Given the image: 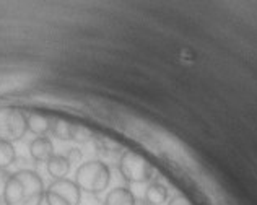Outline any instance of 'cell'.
Wrapping results in <instances>:
<instances>
[{
	"label": "cell",
	"instance_id": "cell-17",
	"mask_svg": "<svg viewBox=\"0 0 257 205\" xmlns=\"http://www.w3.org/2000/svg\"><path fill=\"white\" fill-rule=\"evenodd\" d=\"M168 205H192V202L189 200L186 195H181V194H178V195L171 197L170 202H168Z\"/></svg>",
	"mask_w": 257,
	"mask_h": 205
},
{
	"label": "cell",
	"instance_id": "cell-13",
	"mask_svg": "<svg viewBox=\"0 0 257 205\" xmlns=\"http://www.w3.org/2000/svg\"><path fill=\"white\" fill-rule=\"evenodd\" d=\"M17 160V150L13 143L0 140V169H7Z\"/></svg>",
	"mask_w": 257,
	"mask_h": 205
},
{
	"label": "cell",
	"instance_id": "cell-8",
	"mask_svg": "<svg viewBox=\"0 0 257 205\" xmlns=\"http://www.w3.org/2000/svg\"><path fill=\"white\" fill-rule=\"evenodd\" d=\"M104 205H137V197L128 187H114L107 192Z\"/></svg>",
	"mask_w": 257,
	"mask_h": 205
},
{
	"label": "cell",
	"instance_id": "cell-9",
	"mask_svg": "<svg viewBox=\"0 0 257 205\" xmlns=\"http://www.w3.org/2000/svg\"><path fill=\"white\" fill-rule=\"evenodd\" d=\"M46 166H47V173H49V176L54 177V181L65 179L72 168L70 161L65 155H54L52 158L46 163Z\"/></svg>",
	"mask_w": 257,
	"mask_h": 205
},
{
	"label": "cell",
	"instance_id": "cell-4",
	"mask_svg": "<svg viewBox=\"0 0 257 205\" xmlns=\"http://www.w3.org/2000/svg\"><path fill=\"white\" fill-rule=\"evenodd\" d=\"M28 132L26 113L18 108H0V140L15 143Z\"/></svg>",
	"mask_w": 257,
	"mask_h": 205
},
{
	"label": "cell",
	"instance_id": "cell-16",
	"mask_svg": "<svg viewBox=\"0 0 257 205\" xmlns=\"http://www.w3.org/2000/svg\"><path fill=\"white\" fill-rule=\"evenodd\" d=\"M65 156H67V158H69L70 165H73V163L82 161L83 153H82V150H78V148H72V150H69V153H67Z\"/></svg>",
	"mask_w": 257,
	"mask_h": 205
},
{
	"label": "cell",
	"instance_id": "cell-1",
	"mask_svg": "<svg viewBox=\"0 0 257 205\" xmlns=\"http://www.w3.org/2000/svg\"><path fill=\"white\" fill-rule=\"evenodd\" d=\"M46 186L43 177L33 169H20L10 174L7 182L5 205H41L44 202Z\"/></svg>",
	"mask_w": 257,
	"mask_h": 205
},
{
	"label": "cell",
	"instance_id": "cell-2",
	"mask_svg": "<svg viewBox=\"0 0 257 205\" xmlns=\"http://www.w3.org/2000/svg\"><path fill=\"white\" fill-rule=\"evenodd\" d=\"M111 182V168L101 160H90L77 168L75 184L82 192L98 195Z\"/></svg>",
	"mask_w": 257,
	"mask_h": 205
},
{
	"label": "cell",
	"instance_id": "cell-7",
	"mask_svg": "<svg viewBox=\"0 0 257 205\" xmlns=\"http://www.w3.org/2000/svg\"><path fill=\"white\" fill-rule=\"evenodd\" d=\"M26 124H28V131L36 137H47L51 134L52 118L43 113H28L26 114Z\"/></svg>",
	"mask_w": 257,
	"mask_h": 205
},
{
	"label": "cell",
	"instance_id": "cell-10",
	"mask_svg": "<svg viewBox=\"0 0 257 205\" xmlns=\"http://www.w3.org/2000/svg\"><path fill=\"white\" fill-rule=\"evenodd\" d=\"M168 200V189L161 182H152L145 190L147 205H163Z\"/></svg>",
	"mask_w": 257,
	"mask_h": 205
},
{
	"label": "cell",
	"instance_id": "cell-14",
	"mask_svg": "<svg viewBox=\"0 0 257 205\" xmlns=\"http://www.w3.org/2000/svg\"><path fill=\"white\" fill-rule=\"evenodd\" d=\"M72 140L77 143H88L94 140V132L90 127L86 126H80V124H73V132H72Z\"/></svg>",
	"mask_w": 257,
	"mask_h": 205
},
{
	"label": "cell",
	"instance_id": "cell-15",
	"mask_svg": "<svg viewBox=\"0 0 257 205\" xmlns=\"http://www.w3.org/2000/svg\"><path fill=\"white\" fill-rule=\"evenodd\" d=\"M10 179V173L7 169H0V203H4V194H5V187L7 182Z\"/></svg>",
	"mask_w": 257,
	"mask_h": 205
},
{
	"label": "cell",
	"instance_id": "cell-3",
	"mask_svg": "<svg viewBox=\"0 0 257 205\" xmlns=\"http://www.w3.org/2000/svg\"><path fill=\"white\" fill-rule=\"evenodd\" d=\"M117 169L122 179L131 184H144L153 177V166L144 155L132 150H124L117 161Z\"/></svg>",
	"mask_w": 257,
	"mask_h": 205
},
{
	"label": "cell",
	"instance_id": "cell-6",
	"mask_svg": "<svg viewBox=\"0 0 257 205\" xmlns=\"http://www.w3.org/2000/svg\"><path fill=\"white\" fill-rule=\"evenodd\" d=\"M30 155L36 163H47L56 153L49 137H36L30 143Z\"/></svg>",
	"mask_w": 257,
	"mask_h": 205
},
{
	"label": "cell",
	"instance_id": "cell-12",
	"mask_svg": "<svg viewBox=\"0 0 257 205\" xmlns=\"http://www.w3.org/2000/svg\"><path fill=\"white\" fill-rule=\"evenodd\" d=\"M93 142H94V147L98 148V153L106 155V156L120 153V150H122V147H120L117 142L109 139V137H94Z\"/></svg>",
	"mask_w": 257,
	"mask_h": 205
},
{
	"label": "cell",
	"instance_id": "cell-11",
	"mask_svg": "<svg viewBox=\"0 0 257 205\" xmlns=\"http://www.w3.org/2000/svg\"><path fill=\"white\" fill-rule=\"evenodd\" d=\"M72 132H73V124L65 119H54L52 118V126H51V135L56 137L59 140H72Z\"/></svg>",
	"mask_w": 257,
	"mask_h": 205
},
{
	"label": "cell",
	"instance_id": "cell-5",
	"mask_svg": "<svg viewBox=\"0 0 257 205\" xmlns=\"http://www.w3.org/2000/svg\"><path fill=\"white\" fill-rule=\"evenodd\" d=\"M82 190L78 189L75 181L56 179L46 187L44 202L47 205H80Z\"/></svg>",
	"mask_w": 257,
	"mask_h": 205
}]
</instances>
